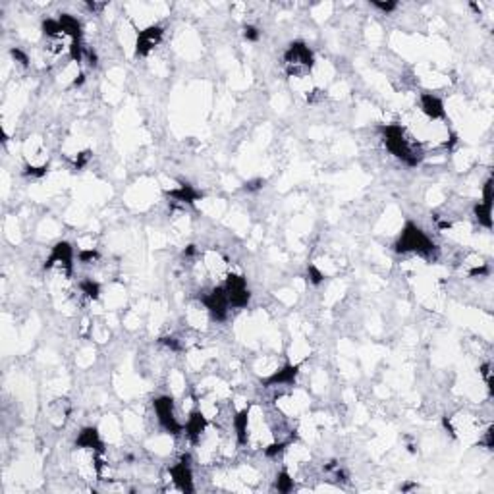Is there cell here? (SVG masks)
I'll return each instance as SVG.
<instances>
[{
	"label": "cell",
	"instance_id": "obj_5",
	"mask_svg": "<svg viewBox=\"0 0 494 494\" xmlns=\"http://www.w3.org/2000/svg\"><path fill=\"white\" fill-rule=\"evenodd\" d=\"M170 477L178 491L181 493H193V471H191L190 456H181L178 463H174L170 467Z\"/></svg>",
	"mask_w": 494,
	"mask_h": 494
},
{
	"label": "cell",
	"instance_id": "obj_3",
	"mask_svg": "<svg viewBox=\"0 0 494 494\" xmlns=\"http://www.w3.org/2000/svg\"><path fill=\"white\" fill-rule=\"evenodd\" d=\"M155 413H157V421L160 427L165 428L166 433L170 435H180L184 431L178 417H176V410H174V400L170 396H163L155 400Z\"/></svg>",
	"mask_w": 494,
	"mask_h": 494
},
{
	"label": "cell",
	"instance_id": "obj_10",
	"mask_svg": "<svg viewBox=\"0 0 494 494\" xmlns=\"http://www.w3.org/2000/svg\"><path fill=\"white\" fill-rule=\"evenodd\" d=\"M276 488H278L280 493H288V491L294 488V479H292L288 471H280V473H278V477H276Z\"/></svg>",
	"mask_w": 494,
	"mask_h": 494
},
{
	"label": "cell",
	"instance_id": "obj_11",
	"mask_svg": "<svg viewBox=\"0 0 494 494\" xmlns=\"http://www.w3.org/2000/svg\"><path fill=\"white\" fill-rule=\"evenodd\" d=\"M244 31H246V33H244V35H246L247 41H257V39L261 37V33H259V29H257L255 25H247V27H246V29H244Z\"/></svg>",
	"mask_w": 494,
	"mask_h": 494
},
{
	"label": "cell",
	"instance_id": "obj_4",
	"mask_svg": "<svg viewBox=\"0 0 494 494\" xmlns=\"http://www.w3.org/2000/svg\"><path fill=\"white\" fill-rule=\"evenodd\" d=\"M224 292L228 296V301H230V307H246L249 304V288H247V282L244 276L239 274H234L230 272L226 278H224Z\"/></svg>",
	"mask_w": 494,
	"mask_h": 494
},
{
	"label": "cell",
	"instance_id": "obj_8",
	"mask_svg": "<svg viewBox=\"0 0 494 494\" xmlns=\"http://www.w3.org/2000/svg\"><path fill=\"white\" fill-rule=\"evenodd\" d=\"M103 438H100L99 431L95 427H87L83 428L82 433L77 435L75 438V448L77 450H87V452H95V454H103Z\"/></svg>",
	"mask_w": 494,
	"mask_h": 494
},
{
	"label": "cell",
	"instance_id": "obj_2",
	"mask_svg": "<svg viewBox=\"0 0 494 494\" xmlns=\"http://www.w3.org/2000/svg\"><path fill=\"white\" fill-rule=\"evenodd\" d=\"M284 66H286V72H288L290 77H294V80L309 77L315 66L313 52L309 50V47L305 43H292L288 50L284 52Z\"/></svg>",
	"mask_w": 494,
	"mask_h": 494
},
{
	"label": "cell",
	"instance_id": "obj_7",
	"mask_svg": "<svg viewBox=\"0 0 494 494\" xmlns=\"http://www.w3.org/2000/svg\"><path fill=\"white\" fill-rule=\"evenodd\" d=\"M419 107L423 116L427 118L428 122H438L446 116L444 103L438 99L435 93H421Z\"/></svg>",
	"mask_w": 494,
	"mask_h": 494
},
{
	"label": "cell",
	"instance_id": "obj_12",
	"mask_svg": "<svg viewBox=\"0 0 494 494\" xmlns=\"http://www.w3.org/2000/svg\"><path fill=\"white\" fill-rule=\"evenodd\" d=\"M375 6L382 10V12H392V10L398 8L396 2H375Z\"/></svg>",
	"mask_w": 494,
	"mask_h": 494
},
{
	"label": "cell",
	"instance_id": "obj_1",
	"mask_svg": "<svg viewBox=\"0 0 494 494\" xmlns=\"http://www.w3.org/2000/svg\"><path fill=\"white\" fill-rule=\"evenodd\" d=\"M396 249L402 251V253H417L421 257H431L435 255L437 247L433 244V239L428 238L417 224L407 223L398 241H396Z\"/></svg>",
	"mask_w": 494,
	"mask_h": 494
},
{
	"label": "cell",
	"instance_id": "obj_9",
	"mask_svg": "<svg viewBox=\"0 0 494 494\" xmlns=\"http://www.w3.org/2000/svg\"><path fill=\"white\" fill-rule=\"evenodd\" d=\"M50 421L57 425V427H60L62 423H64V419L68 417V413H70V405H68V400H54L52 404H50Z\"/></svg>",
	"mask_w": 494,
	"mask_h": 494
},
{
	"label": "cell",
	"instance_id": "obj_6",
	"mask_svg": "<svg viewBox=\"0 0 494 494\" xmlns=\"http://www.w3.org/2000/svg\"><path fill=\"white\" fill-rule=\"evenodd\" d=\"M163 41V27L158 25H149L143 31L137 33L135 39V54L137 57H147L153 50L157 49Z\"/></svg>",
	"mask_w": 494,
	"mask_h": 494
}]
</instances>
